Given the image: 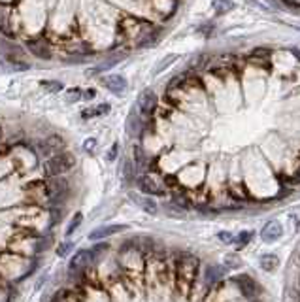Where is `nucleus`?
<instances>
[{
  "label": "nucleus",
  "instance_id": "f257e3e1",
  "mask_svg": "<svg viewBox=\"0 0 300 302\" xmlns=\"http://www.w3.org/2000/svg\"><path fill=\"white\" fill-rule=\"evenodd\" d=\"M200 268V263L196 257L192 255H183L177 259L176 263V279H177V285L181 291H187L189 287H192V281L196 278Z\"/></svg>",
  "mask_w": 300,
  "mask_h": 302
},
{
  "label": "nucleus",
  "instance_id": "f03ea898",
  "mask_svg": "<svg viewBox=\"0 0 300 302\" xmlns=\"http://www.w3.org/2000/svg\"><path fill=\"white\" fill-rule=\"evenodd\" d=\"M74 166H76V157L68 151H61V153H55L49 159H46L44 172L47 178H59V176H64V172L72 170Z\"/></svg>",
  "mask_w": 300,
  "mask_h": 302
},
{
  "label": "nucleus",
  "instance_id": "7ed1b4c3",
  "mask_svg": "<svg viewBox=\"0 0 300 302\" xmlns=\"http://www.w3.org/2000/svg\"><path fill=\"white\" fill-rule=\"evenodd\" d=\"M70 194V181L64 176L59 178H49L46 183V196L49 198L51 206L62 204V202L68 198Z\"/></svg>",
  "mask_w": 300,
  "mask_h": 302
},
{
  "label": "nucleus",
  "instance_id": "20e7f679",
  "mask_svg": "<svg viewBox=\"0 0 300 302\" xmlns=\"http://www.w3.org/2000/svg\"><path fill=\"white\" fill-rule=\"evenodd\" d=\"M92 261H94V259H92L91 255V249H79V251H76L68 266L70 276H83L85 270L91 266Z\"/></svg>",
  "mask_w": 300,
  "mask_h": 302
},
{
  "label": "nucleus",
  "instance_id": "39448f33",
  "mask_svg": "<svg viewBox=\"0 0 300 302\" xmlns=\"http://www.w3.org/2000/svg\"><path fill=\"white\" fill-rule=\"evenodd\" d=\"M157 104H159V98H157V94H155L151 89L142 91L138 100H136V106H138L142 116H151L155 110H157Z\"/></svg>",
  "mask_w": 300,
  "mask_h": 302
},
{
  "label": "nucleus",
  "instance_id": "423d86ee",
  "mask_svg": "<svg viewBox=\"0 0 300 302\" xmlns=\"http://www.w3.org/2000/svg\"><path fill=\"white\" fill-rule=\"evenodd\" d=\"M136 185H138L140 191L144 194H147V196H162V194L166 193V191H164L151 176H147V174L136 178Z\"/></svg>",
  "mask_w": 300,
  "mask_h": 302
},
{
  "label": "nucleus",
  "instance_id": "0eeeda50",
  "mask_svg": "<svg viewBox=\"0 0 300 302\" xmlns=\"http://www.w3.org/2000/svg\"><path fill=\"white\" fill-rule=\"evenodd\" d=\"M123 231H129V225H102L98 229H94L89 233V240L96 242V240H104L108 236H114L117 233H123Z\"/></svg>",
  "mask_w": 300,
  "mask_h": 302
},
{
  "label": "nucleus",
  "instance_id": "6e6552de",
  "mask_svg": "<svg viewBox=\"0 0 300 302\" xmlns=\"http://www.w3.org/2000/svg\"><path fill=\"white\" fill-rule=\"evenodd\" d=\"M129 196L134 200L136 206H140V208L144 210L146 214H149V216H157V214H159V204H157L151 196H147V194H138V193H129Z\"/></svg>",
  "mask_w": 300,
  "mask_h": 302
},
{
  "label": "nucleus",
  "instance_id": "1a4fd4ad",
  "mask_svg": "<svg viewBox=\"0 0 300 302\" xmlns=\"http://www.w3.org/2000/svg\"><path fill=\"white\" fill-rule=\"evenodd\" d=\"M27 47H29V51H31L34 57H38V59H44V61H47V59H51V47H49V44H47L46 40H31V42H27Z\"/></svg>",
  "mask_w": 300,
  "mask_h": 302
},
{
  "label": "nucleus",
  "instance_id": "9d476101",
  "mask_svg": "<svg viewBox=\"0 0 300 302\" xmlns=\"http://www.w3.org/2000/svg\"><path fill=\"white\" fill-rule=\"evenodd\" d=\"M102 85L106 87L108 91H112V93L121 94L127 89V79L123 76H119V74H110V76L102 78Z\"/></svg>",
  "mask_w": 300,
  "mask_h": 302
},
{
  "label": "nucleus",
  "instance_id": "9b49d317",
  "mask_svg": "<svg viewBox=\"0 0 300 302\" xmlns=\"http://www.w3.org/2000/svg\"><path fill=\"white\" fill-rule=\"evenodd\" d=\"M281 234H283V229H281V225L277 223V221H268V223L262 227L261 231V238L266 244H272V242H277L281 238Z\"/></svg>",
  "mask_w": 300,
  "mask_h": 302
},
{
  "label": "nucleus",
  "instance_id": "f8f14e48",
  "mask_svg": "<svg viewBox=\"0 0 300 302\" xmlns=\"http://www.w3.org/2000/svg\"><path fill=\"white\" fill-rule=\"evenodd\" d=\"M234 283H236L240 291L246 294V296H249V298L257 294V285H255V281L249 278V276H246V274H242V276H236V278H234Z\"/></svg>",
  "mask_w": 300,
  "mask_h": 302
},
{
  "label": "nucleus",
  "instance_id": "ddd939ff",
  "mask_svg": "<svg viewBox=\"0 0 300 302\" xmlns=\"http://www.w3.org/2000/svg\"><path fill=\"white\" fill-rule=\"evenodd\" d=\"M125 57V53H117V55H112V57H108L104 62H100L98 66H94V68H91L89 72H87V76H92V74H100V72H104V70H110L112 66H116L117 62L121 61Z\"/></svg>",
  "mask_w": 300,
  "mask_h": 302
},
{
  "label": "nucleus",
  "instance_id": "4468645a",
  "mask_svg": "<svg viewBox=\"0 0 300 302\" xmlns=\"http://www.w3.org/2000/svg\"><path fill=\"white\" fill-rule=\"evenodd\" d=\"M110 112V104L108 102H102L94 108H87L81 112V119H91V117H98V116H106Z\"/></svg>",
  "mask_w": 300,
  "mask_h": 302
},
{
  "label": "nucleus",
  "instance_id": "2eb2a0df",
  "mask_svg": "<svg viewBox=\"0 0 300 302\" xmlns=\"http://www.w3.org/2000/svg\"><path fill=\"white\" fill-rule=\"evenodd\" d=\"M127 132H129L131 136H138L140 132H142V121H140L136 112H131V116L127 119Z\"/></svg>",
  "mask_w": 300,
  "mask_h": 302
},
{
  "label": "nucleus",
  "instance_id": "dca6fc26",
  "mask_svg": "<svg viewBox=\"0 0 300 302\" xmlns=\"http://www.w3.org/2000/svg\"><path fill=\"white\" fill-rule=\"evenodd\" d=\"M277 264H279V261H277V257L274 255V253H266V255L261 257V268L266 272H272L277 268Z\"/></svg>",
  "mask_w": 300,
  "mask_h": 302
},
{
  "label": "nucleus",
  "instance_id": "f3484780",
  "mask_svg": "<svg viewBox=\"0 0 300 302\" xmlns=\"http://www.w3.org/2000/svg\"><path fill=\"white\" fill-rule=\"evenodd\" d=\"M251 238H253V231H240V233L234 236V244H236L238 249H242L251 242Z\"/></svg>",
  "mask_w": 300,
  "mask_h": 302
},
{
  "label": "nucleus",
  "instance_id": "a211bd4d",
  "mask_svg": "<svg viewBox=\"0 0 300 302\" xmlns=\"http://www.w3.org/2000/svg\"><path fill=\"white\" fill-rule=\"evenodd\" d=\"M81 223H83V214H81V212H76V214L72 216V219H70L68 227H66V234L72 236V234L76 233L77 229L81 227Z\"/></svg>",
  "mask_w": 300,
  "mask_h": 302
},
{
  "label": "nucleus",
  "instance_id": "6ab92c4d",
  "mask_svg": "<svg viewBox=\"0 0 300 302\" xmlns=\"http://www.w3.org/2000/svg\"><path fill=\"white\" fill-rule=\"evenodd\" d=\"M232 8H234V2H232V0H214V10H216L219 16L229 14Z\"/></svg>",
  "mask_w": 300,
  "mask_h": 302
},
{
  "label": "nucleus",
  "instance_id": "aec40b11",
  "mask_svg": "<svg viewBox=\"0 0 300 302\" xmlns=\"http://www.w3.org/2000/svg\"><path fill=\"white\" fill-rule=\"evenodd\" d=\"M270 57H272V49H268V47H257L251 53L253 61H268Z\"/></svg>",
  "mask_w": 300,
  "mask_h": 302
},
{
  "label": "nucleus",
  "instance_id": "412c9836",
  "mask_svg": "<svg viewBox=\"0 0 300 302\" xmlns=\"http://www.w3.org/2000/svg\"><path fill=\"white\" fill-rule=\"evenodd\" d=\"M46 140H47V144H49V147L53 149V153H61L62 147L66 146V142H64L61 136H57V134H55V136H49V138Z\"/></svg>",
  "mask_w": 300,
  "mask_h": 302
},
{
  "label": "nucleus",
  "instance_id": "4be33fe9",
  "mask_svg": "<svg viewBox=\"0 0 300 302\" xmlns=\"http://www.w3.org/2000/svg\"><path fill=\"white\" fill-rule=\"evenodd\" d=\"M123 176H125V179H127L129 183L136 179V166H134V164H132L129 159H127V161L123 163Z\"/></svg>",
  "mask_w": 300,
  "mask_h": 302
},
{
  "label": "nucleus",
  "instance_id": "5701e85b",
  "mask_svg": "<svg viewBox=\"0 0 300 302\" xmlns=\"http://www.w3.org/2000/svg\"><path fill=\"white\" fill-rule=\"evenodd\" d=\"M176 59H177V55H166V57L162 59V62H159V64H157V66L153 68V76H157V74H161L162 70L168 68L170 64L176 61Z\"/></svg>",
  "mask_w": 300,
  "mask_h": 302
},
{
  "label": "nucleus",
  "instance_id": "b1692460",
  "mask_svg": "<svg viewBox=\"0 0 300 302\" xmlns=\"http://www.w3.org/2000/svg\"><path fill=\"white\" fill-rule=\"evenodd\" d=\"M164 212L168 214L170 217H177V219H181V217H185V210L183 208H179L177 204H164Z\"/></svg>",
  "mask_w": 300,
  "mask_h": 302
},
{
  "label": "nucleus",
  "instance_id": "393cba45",
  "mask_svg": "<svg viewBox=\"0 0 300 302\" xmlns=\"http://www.w3.org/2000/svg\"><path fill=\"white\" fill-rule=\"evenodd\" d=\"M40 85L44 87L47 93H61V91H62V83H61V81H55V79H49V81H47V79H44Z\"/></svg>",
  "mask_w": 300,
  "mask_h": 302
},
{
  "label": "nucleus",
  "instance_id": "a878e982",
  "mask_svg": "<svg viewBox=\"0 0 300 302\" xmlns=\"http://www.w3.org/2000/svg\"><path fill=\"white\" fill-rule=\"evenodd\" d=\"M36 149H38L40 155H42V157H47V159H49L51 155H55L53 149H51V147H49V144H47V140H40L38 144H36Z\"/></svg>",
  "mask_w": 300,
  "mask_h": 302
},
{
  "label": "nucleus",
  "instance_id": "bb28decb",
  "mask_svg": "<svg viewBox=\"0 0 300 302\" xmlns=\"http://www.w3.org/2000/svg\"><path fill=\"white\" fill-rule=\"evenodd\" d=\"M74 249V244L70 240H66V242H62V244H59V248H57V255L61 257H68L70 255V251Z\"/></svg>",
  "mask_w": 300,
  "mask_h": 302
},
{
  "label": "nucleus",
  "instance_id": "cd10ccee",
  "mask_svg": "<svg viewBox=\"0 0 300 302\" xmlns=\"http://www.w3.org/2000/svg\"><path fill=\"white\" fill-rule=\"evenodd\" d=\"M223 276V270L219 268V266H208L206 268V278L210 279V281H216V279H219Z\"/></svg>",
  "mask_w": 300,
  "mask_h": 302
},
{
  "label": "nucleus",
  "instance_id": "c85d7f7f",
  "mask_svg": "<svg viewBox=\"0 0 300 302\" xmlns=\"http://www.w3.org/2000/svg\"><path fill=\"white\" fill-rule=\"evenodd\" d=\"M81 96H83V91H81V89H77V87L66 91V102H77Z\"/></svg>",
  "mask_w": 300,
  "mask_h": 302
},
{
  "label": "nucleus",
  "instance_id": "c756f323",
  "mask_svg": "<svg viewBox=\"0 0 300 302\" xmlns=\"http://www.w3.org/2000/svg\"><path fill=\"white\" fill-rule=\"evenodd\" d=\"M108 248H110V246L106 244V242H100V244H96V246L91 249L92 259H96V257H100L102 253H104V251H108Z\"/></svg>",
  "mask_w": 300,
  "mask_h": 302
},
{
  "label": "nucleus",
  "instance_id": "7c9ffc66",
  "mask_svg": "<svg viewBox=\"0 0 300 302\" xmlns=\"http://www.w3.org/2000/svg\"><path fill=\"white\" fill-rule=\"evenodd\" d=\"M0 32H4V34H8V36H12V32H10V27H8V17H6V14L0 10Z\"/></svg>",
  "mask_w": 300,
  "mask_h": 302
},
{
  "label": "nucleus",
  "instance_id": "2f4dec72",
  "mask_svg": "<svg viewBox=\"0 0 300 302\" xmlns=\"http://www.w3.org/2000/svg\"><path fill=\"white\" fill-rule=\"evenodd\" d=\"M83 149H85V151H89V153H92V151L96 149V140L87 138V140H85V144H83Z\"/></svg>",
  "mask_w": 300,
  "mask_h": 302
},
{
  "label": "nucleus",
  "instance_id": "473e14b6",
  "mask_svg": "<svg viewBox=\"0 0 300 302\" xmlns=\"http://www.w3.org/2000/svg\"><path fill=\"white\" fill-rule=\"evenodd\" d=\"M117 153H119V144H114V146H112V149L108 151V155H106V159H108V161H116V159H117Z\"/></svg>",
  "mask_w": 300,
  "mask_h": 302
},
{
  "label": "nucleus",
  "instance_id": "72a5a7b5",
  "mask_svg": "<svg viewBox=\"0 0 300 302\" xmlns=\"http://www.w3.org/2000/svg\"><path fill=\"white\" fill-rule=\"evenodd\" d=\"M217 238L221 242H225V244H231V242H234V236H232L231 233H219L217 234Z\"/></svg>",
  "mask_w": 300,
  "mask_h": 302
},
{
  "label": "nucleus",
  "instance_id": "f704fd0d",
  "mask_svg": "<svg viewBox=\"0 0 300 302\" xmlns=\"http://www.w3.org/2000/svg\"><path fill=\"white\" fill-rule=\"evenodd\" d=\"M227 266H231V268H234V266H240L238 257H234V255H227Z\"/></svg>",
  "mask_w": 300,
  "mask_h": 302
},
{
  "label": "nucleus",
  "instance_id": "c9c22d12",
  "mask_svg": "<svg viewBox=\"0 0 300 302\" xmlns=\"http://www.w3.org/2000/svg\"><path fill=\"white\" fill-rule=\"evenodd\" d=\"M94 96H96V91H94V89H87L81 98H85V100H92Z\"/></svg>",
  "mask_w": 300,
  "mask_h": 302
},
{
  "label": "nucleus",
  "instance_id": "e433bc0d",
  "mask_svg": "<svg viewBox=\"0 0 300 302\" xmlns=\"http://www.w3.org/2000/svg\"><path fill=\"white\" fill-rule=\"evenodd\" d=\"M289 51H291V55L296 59V61H300V47H291Z\"/></svg>",
  "mask_w": 300,
  "mask_h": 302
},
{
  "label": "nucleus",
  "instance_id": "4c0bfd02",
  "mask_svg": "<svg viewBox=\"0 0 300 302\" xmlns=\"http://www.w3.org/2000/svg\"><path fill=\"white\" fill-rule=\"evenodd\" d=\"M291 183H300V168H298V170H296V174L292 176Z\"/></svg>",
  "mask_w": 300,
  "mask_h": 302
},
{
  "label": "nucleus",
  "instance_id": "58836bf2",
  "mask_svg": "<svg viewBox=\"0 0 300 302\" xmlns=\"http://www.w3.org/2000/svg\"><path fill=\"white\" fill-rule=\"evenodd\" d=\"M0 140H2V127H0Z\"/></svg>",
  "mask_w": 300,
  "mask_h": 302
}]
</instances>
